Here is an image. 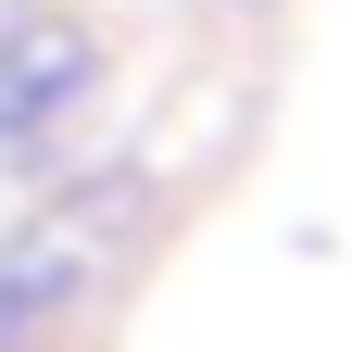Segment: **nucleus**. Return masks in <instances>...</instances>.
Here are the masks:
<instances>
[{
    "mask_svg": "<svg viewBox=\"0 0 352 352\" xmlns=\"http://www.w3.org/2000/svg\"><path fill=\"white\" fill-rule=\"evenodd\" d=\"M88 88H101L88 25L76 13H38V0H0V151H38Z\"/></svg>",
    "mask_w": 352,
    "mask_h": 352,
    "instance_id": "obj_1",
    "label": "nucleus"
},
{
    "mask_svg": "<svg viewBox=\"0 0 352 352\" xmlns=\"http://www.w3.org/2000/svg\"><path fill=\"white\" fill-rule=\"evenodd\" d=\"M76 289H88V227H76V214L13 227V239H0V352H25Z\"/></svg>",
    "mask_w": 352,
    "mask_h": 352,
    "instance_id": "obj_2",
    "label": "nucleus"
}]
</instances>
